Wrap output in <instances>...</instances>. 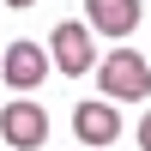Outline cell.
Instances as JSON below:
<instances>
[{"instance_id": "1", "label": "cell", "mask_w": 151, "mask_h": 151, "mask_svg": "<svg viewBox=\"0 0 151 151\" xmlns=\"http://www.w3.org/2000/svg\"><path fill=\"white\" fill-rule=\"evenodd\" d=\"M97 85H103V103H145L151 97V67L133 48H115L109 60H97Z\"/></svg>"}, {"instance_id": "2", "label": "cell", "mask_w": 151, "mask_h": 151, "mask_svg": "<svg viewBox=\"0 0 151 151\" xmlns=\"http://www.w3.org/2000/svg\"><path fill=\"white\" fill-rule=\"evenodd\" d=\"M42 55H48V67H60L67 79H79V73H97V42H91V30H85V18H60Z\"/></svg>"}, {"instance_id": "3", "label": "cell", "mask_w": 151, "mask_h": 151, "mask_svg": "<svg viewBox=\"0 0 151 151\" xmlns=\"http://www.w3.org/2000/svg\"><path fill=\"white\" fill-rule=\"evenodd\" d=\"M0 139L12 151H42L48 145V109L30 103V97H12V103L0 109Z\"/></svg>"}, {"instance_id": "4", "label": "cell", "mask_w": 151, "mask_h": 151, "mask_svg": "<svg viewBox=\"0 0 151 151\" xmlns=\"http://www.w3.org/2000/svg\"><path fill=\"white\" fill-rule=\"evenodd\" d=\"M48 73H55V67H48V55H42L36 42H12V48H0V79L12 85V97H18V91H36Z\"/></svg>"}, {"instance_id": "5", "label": "cell", "mask_w": 151, "mask_h": 151, "mask_svg": "<svg viewBox=\"0 0 151 151\" xmlns=\"http://www.w3.org/2000/svg\"><path fill=\"white\" fill-rule=\"evenodd\" d=\"M73 133H79L85 145H115L121 139V115H115V103H103V97H91V103H79L73 109Z\"/></svg>"}, {"instance_id": "6", "label": "cell", "mask_w": 151, "mask_h": 151, "mask_svg": "<svg viewBox=\"0 0 151 151\" xmlns=\"http://www.w3.org/2000/svg\"><path fill=\"white\" fill-rule=\"evenodd\" d=\"M133 24H139V0H85V30L127 36Z\"/></svg>"}, {"instance_id": "7", "label": "cell", "mask_w": 151, "mask_h": 151, "mask_svg": "<svg viewBox=\"0 0 151 151\" xmlns=\"http://www.w3.org/2000/svg\"><path fill=\"white\" fill-rule=\"evenodd\" d=\"M139 151H151V115L139 121Z\"/></svg>"}, {"instance_id": "8", "label": "cell", "mask_w": 151, "mask_h": 151, "mask_svg": "<svg viewBox=\"0 0 151 151\" xmlns=\"http://www.w3.org/2000/svg\"><path fill=\"white\" fill-rule=\"evenodd\" d=\"M6 6H12V12H18V6H36V0H6Z\"/></svg>"}, {"instance_id": "9", "label": "cell", "mask_w": 151, "mask_h": 151, "mask_svg": "<svg viewBox=\"0 0 151 151\" xmlns=\"http://www.w3.org/2000/svg\"><path fill=\"white\" fill-rule=\"evenodd\" d=\"M145 67H151V55H145Z\"/></svg>"}]
</instances>
